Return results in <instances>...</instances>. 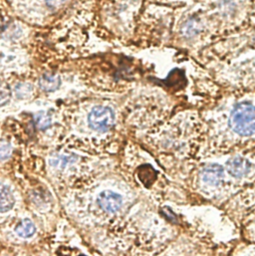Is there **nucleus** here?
Here are the masks:
<instances>
[{
	"label": "nucleus",
	"instance_id": "1",
	"mask_svg": "<svg viewBox=\"0 0 255 256\" xmlns=\"http://www.w3.org/2000/svg\"><path fill=\"white\" fill-rule=\"evenodd\" d=\"M232 130L242 136L254 134V107L252 103L244 102L234 109L230 119Z\"/></svg>",
	"mask_w": 255,
	"mask_h": 256
},
{
	"label": "nucleus",
	"instance_id": "2",
	"mask_svg": "<svg viewBox=\"0 0 255 256\" xmlns=\"http://www.w3.org/2000/svg\"><path fill=\"white\" fill-rule=\"evenodd\" d=\"M88 122L91 128L99 132H106L114 125L115 114L109 107L97 106L90 112Z\"/></svg>",
	"mask_w": 255,
	"mask_h": 256
},
{
	"label": "nucleus",
	"instance_id": "3",
	"mask_svg": "<svg viewBox=\"0 0 255 256\" xmlns=\"http://www.w3.org/2000/svg\"><path fill=\"white\" fill-rule=\"evenodd\" d=\"M99 206L109 214H115L120 210L123 204V200L120 194L112 190L102 192L98 198Z\"/></svg>",
	"mask_w": 255,
	"mask_h": 256
},
{
	"label": "nucleus",
	"instance_id": "4",
	"mask_svg": "<svg viewBox=\"0 0 255 256\" xmlns=\"http://www.w3.org/2000/svg\"><path fill=\"white\" fill-rule=\"evenodd\" d=\"M228 168L230 174L236 178H240L246 176L252 170V164L248 160L244 158H234L228 164Z\"/></svg>",
	"mask_w": 255,
	"mask_h": 256
},
{
	"label": "nucleus",
	"instance_id": "5",
	"mask_svg": "<svg viewBox=\"0 0 255 256\" xmlns=\"http://www.w3.org/2000/svg\"><path fill=\"white\" fill-rule=\"evenodd\" d=\"M224 168L218 164H210L202 172L204 182L210 186H218L224 180Z\"/></svg>",
	"mask_w": 255,
	"mask_h": 256
},
{
	"label": "nucleus",
	"instance_id": "6",
	"mask_svg": "<svg viewBox=\"0 0 255 256\" xmlns=\"http://www.w3.org/2000/svg\"><path fill=\"white\" fill-rule=\"evenodd\" d=\"M15 204V198L11 188L0 184V212H7L12 210Z\"/></svg>",
	"mask_w": 255,
	"mask_h": 256
},
{
	"label": "nucleus",
	"instance_id": "7",
	"mask_svg": "<svg viewBox=\"0 0 255 256\" xmlns=\"http://www.w3.org/2000/svg\"><path fill=\"white\" fill-rule=\"evenodd\" d=\"M61 80L58 76L43 75L39 80V87L45 92H53L59 88Z\"/></svg>",
	"mask_w": 255,
	"mask_h": 256
},
{
	"label": "nucleus",
	"instance_id": "8",
	"mask_svg": "<svg viewBox=\"0 0 255 256\" xmlns=\"http://www.w3.org/2000/svg\"><path fill=\"white\" fill-rule=\"evenodd\" d=\"M35 232H36V228L34 224L28 218L23 220L15 228V232L17 234V236L23 238H28L33 236Z\"/></svg>",
	"mask_w": 255,
	"mask_h": 256
},
{
	"label": "nucleus",
	"instance_id": "9",
	"mask_svg": "<svg viewBox=\"0 0 255 256\" xmlns=\"http://www.w3.org/2000/svg\"><path fill=\"white\" fill-rule=\"evenodd\" d=\"M198 32H200V23L196 19L188 20L182 28V33L186 37H192L196 35Z\"/></svg>",
	"mask_w": 255,
	"mask_h": 256
},
{
	"label": "nucleus",
	"instance_id": "10",
	"mask_svg": "<svg viewBox=\"0 0 255 256\" xmlns=\"http://www.w3.org/2000/svg\"><path fill=\"white\" fill-rule=\"evenodd\" d=\"M138 176L144 184H150L156 180V172L152 166H146L140 168L138 172Z\"/></svg>",
	"mask_w": 255,
	"mask_h": 256
},
{
	"label": "nucleus",
	"instance_id": "11",
	"mask_svg": "<svg viewBox=\"0 0 255 256\" xmlns=\"http://www.w3.org/2000/svg\"><path fill=\"white\" fill-rule=\"evenodd\" d=\"M32 93V86L28 83H19L15 86V94L18 98L24 99Z\"/></svg>",
	"mask_w": 255,
	"mask_h": 256
},
{
	"label": "nucleus",
	"instance_id": "12",
	"mask_svg": "<svg viewBox=\"0 0 255 256\" xmlns=\"http://www.w3.org/2000/svg\"><path fill=\"white\" fill-rule=\"evenodd\" d=\"M11 96L10 87L5 83H0V107L6 105L10 101Z\"/></svg>",
	"mask_w": 255,
	"mask_h": 256
},
{
	"label": "nucleus",
	"instance_id": "13",
	"mask_svg": "<svg viewBox=\"0 0 255 256\" xmlns=\"http://www.w3.org/2000/svg\"><path fill=\"white\" fill-rule=\"evenodd\" d=\"M36 125L38 128H41V130L47 128L51 125V119L46 113L40 112L36 116Z\"/></svg>",
	"mask_w": 255,
	"mask_h": 256
},
{
	"label": "nucleus",
	"instance_id": "14",
	"mask_svg": "<svg viewBox=\"0 0 255 256\" xmlns=\"http://www.w3.org/2000/svg\"><path fill=\"white\" fill-rule=\"evenodd\" d=\"M12 152L11 146L8 142L0 140V160H5L10 156Z\"/></svg>",
	"mask_w": 255,
	"mask_h": 256
},
{
	"label": "nucleus",
	"instance_id": "15",
	"mask_svg": "<svg viewBox=\"0 0 255 256\" xmlns=\"http://www.w3.org/2000/svg\"><path fill=\"white\" fill-rule=\"evenodd\" d=\"M67 162H68L67 158H65V156H56V158H51V160H50L51 166H54V168H65L66 164H67Z\"/></svg>",
	"mask_w": 255,
	"mask_h": 256
},
{
	"label": "nucleus",
	"instance_id": "16",
	"mask_svg": "<svg viewBox=\"0 0 255 256\" xmlns=\"http://www.w3.org/2000/svg\"><path fill=\"white\" fill-rule=\"evenodd\" d=\"M69 0H45L46 5L51 8V9H55L58 8L60 6H62L63 4H65L66 2H68Z\"/></svg>",
	"mask_w": 255,
	"mask_h": 256
}]
</instances>
